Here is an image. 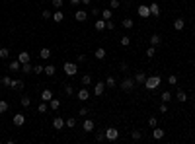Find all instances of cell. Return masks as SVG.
Here are the masks:
<instances>
[{
	"instance_id": "cell-1",
	"label": "cell",
	"mask_w": 195,
	"mask_h": 144,
	"mask_svg": "<svg viewBox=\"0 0 195 144\" xmlns=\"http://www.w3.org/2000/svg\"><path fill=\"white\" fill-rule=\"evenodd\" d=\"M160 84H162L160 76H146V82H144V86H146V90H156Z\"/></svg>"
},
{
	"instance_id": "cell-2",
	"label": "cell",
	"mask_w": 195,
	"mask_h": 144,
	"mask_svg": "<svg viewBox=\"0 0 195 144\" xmlns=\"http://www.w3.org/2000/svg\"><path fill=\"white\" fill-rule=\"evenodd\" d=\"M63 70H65L66 76H74L76 72H78V66H76V62H65Z\"/></svg>"
},
{
	"instance_id": "cell-3",
	"label": "cell",
	"mask_w": 195,
	"mask_h": 144,
	"mask_svg": "<svg viewBox=\"0 0 195 144\" xmlns=\"http://www.w3.org/2000/svg\"><path fill=\"white\" fill-rule=\"evenodd\" d=\"M103 132H106V140H111V142H113V140H117V138H119V130H117V129H113V127L106 129Z\"/></svg>"
},
{
	"instance_id": "cell-4",
	"label": "cell",
	"mask_w": 195,
	"mask_h": 144,
	"mask_svg": "<svg viewBox=\"0 0 195 144\" xmlns=\"http://www.w3.org/2000/svg\"><path fill=\"white\" fill-rule=\"evenodd\" d=\"M119 86H121V90H123V92H131V90L135 88V80H131V78H125L123 82L119 84Z\"/></svg>"
},
{
	"instance_id": "cell-5",
	"label": "cell",
	"mask_w": 195,
	"mask_h": 144,
	"mask_svg": "<svg viewBox=\"0 0 195 144\" xmlns=\"http://www.w3.org/2000/svg\"><path fill=\"white\" fill-rule=\"evenodd\" d=\"M137 14H139L140 18H144V20H146V18H150V8L143 4V6H139V8H137Z\"/></svg>"
},
{
	"instance_id": "cell-6",
	"label": "cell",
	"mask_w": 195,
	"mask_h": 144,
	"mask_svg": "<svg viewBox=\"0 0 195 144\" xmlns=\"http://www.w3.org/2000/svg\"><path fill=\"white\" fill-rule=\"evenodd\" d=\"M103 92H106V82H98L96 86H94V93H96V98L103 96Z\"/></svg>"
},
{
	"instance_id": "cell-7",
	"label": "cell",
	"mask_w": 195,
	"mask_h": 144,
	"mask_svg": "<svg viewBox=\"0 0 195 144\" xmlns=\"http://www.w3.org/2000/svg\"><path fill=\"white\" fill-rule=\"evenodd\" d=\"M12 121H14L16 127H23V125H25V115L18 113V115H14V119H12Z\"/></svg>"
},
{
	"instance_id": "cell-8",
	"label": "cell",
	"mask_w": 195,
	"mask_h": 144,
	"mask_svg": "<svg viewBox=\"0 0 195 144\" xmlns=\"http://www.w3.org/2000/svg\"><path fill=\"white\" fill-rule=\"evenodd\" d=\"M94 127H96V125H94V121H92V119H86V121L82 123V130H84V132H92V130H94Z\"/></svg>"
},
{
	"instance_id": "cell-9",
	"label": "cell",
	"mask_w": 195,
	"mask_h": 144,
	"mask_svg": "<svg viewBox=\"0 0 195 144\" xmlns=\"http://www.w3.org/2000/svg\"><path fill=\"white\" fill-rule=\"evenodd\" d=\"M10 88L16 90V92H22L23 88H25V84L22 82V80H12V84H10Z\"/></svg>"
},
{
	"instance_id": "cell-10",
	"label": "cell",
	"mask_w": 195,
	"mask_h": 144,
	"mask_svg": "<svg viewBox=\"0 0 195 144\" xmlns=\"http://www.w3.org/2000/svg\"><path fill=\"white\" fill-rule=\"evenodd\" d=\"M63 127H65V119H63V117H55V119H53V129L60 130Z\"/></svg>"
},
{
	"instance_id": "cell-11",
	"label": "cell",
	"mask_w": 195,
	"mask_h": 144,
	"mask_svg": "<svg viewBox=\"0 0 195 144\" xmlns=\"http://www.w3.org/2000/svg\"><path fill=\"white\" fill-rule=\"evenodd\" d=\"M76 96H78V99H82V101H86V99L90 98V92L86 90V86H82V88H80V92L76 93Z\"/></svg>"
},
{
	"instance_id": "cell-12",
	"label": "cell",
	"mask_w": 195,
	"mask_h": 144,
	"mask_svg": "<svg viewBox=\"0 0 195 144\" xmlns=\"http://www.w3.org/2000/svg\"><path fill=\"white\" fill-rule=\"evenodd\" d=\"M148 8H150V16H152V18H158V16H160V6H158L156 2H152Z\"/></svg>"
},
{
	"instance_id": "cell-13",
	"label": "cell",
	"mask_w": 195,
	"mask_h": 144,
	"mask_svg": "<svg viewBox=\"0 0 195 144\" xmlns=\"http://www.w3.org/2000/svg\"><path fill=\"white\" fill-rule=\"evenodd\" d=\"M106 55H107V51L103 49V47H98V49H96V53H94V56H96L98 61H102V59H106Z\"/></svg>"
},
{
	"instance_id": "cell-14",
	"label": "cell",
	"mask_w": 195,
	"mask_h": 144,
	"mask_svg": "<svg viewBox=\"0 0 195 144\" xmlns=\"http://www.w3.org/2000/svg\"><path fill=\"white\" fill-rule=\"evenodd\" d=\"M18 61L22 62V64H25V62H31V56H29V53L23 51V53H20V55H18Z\"/></svg>"
},
{
	"instance_id": "cell-15",
	"label": "cell",
	"mask_w": 195,
	"mask_h": 144,
	"mask_svg": "<svg viewBox=\"0 0 195 144\" xmlns=\"http://www.w3.org/2000/svg\"><path fill=\"white\" fill-rule=\"evenodd\" d=\"M164 135H166V132H164L162 129L154 127V130H152V138H154V140H160V138H164Z\"/></svg>"
},
{
	"instance_id": "cell-16",
	"label": "cell",
	"mask_w": 195,
	"mask_h": 144,
	"mask_svg": "<svg viewBox=\"0 0 195 144\" xmlns=\"http://www.w3.org/2000/svg\"><path fill=\"white\" fill-rule=\"evenodd\" d=\"M8 70H12V72H18V70H22V62L16 59V61H12L10 62V66H8Z\"/></svg>"
},
{
	"instance_id": "cell-17",
	"label": "cell",
	"mask_w": 195,
	"mask_h": 144,
	"mask_svg": "<svg viewBox=\"0 0 195 144\" xmlns=\"http://www.w3.org/2000/svg\"><path fill=\"white\" fill-rule=\"evenodd\" d=\"M186 27V20H181V18H178L176 22H174V29L176 31H181V29Z\"/></svg>"
},
{
	"instance_id": "cell-18",
	"label": "cell",
	"mask_w": 195,
	"mask_h": 144,
	"mask_svg": "<svg viewBox=\"0 0 195 144\" xmlns=\"http://www.w3.org/2000/svg\"><path fill=\"white\" fill-rule=\"evenodd\" d=\"M51 98H53V92H51V90H43V92H41V101L49 103V101H51Z\"/></svg>"
},
{
	"instance_id": "cell-19",
	"label": "cell",
	"mask_w": 195,
	"mask_h": 144,
	"mask_svg": "<svg viewBox=\"0 0 195 144\" xmlns=\"http://www.w3.org/2000/svg\"><path fill=\"white\" fill-rule=\"evenodd\" d=\"M176 99H178L180 103H186V101H187V93L183 92V90H178V93H176Z\"/></svg>"
},
{
	"instance_id": "cell-20",
	"label": "cell",
	"mask_w": 195,
	"mask_h": 144,
	"mask_svg": "<svg viewBox=\"0 0 195 144\" xmlns=\"http://www.w3.org/2000/svg\"><path fill=\"white\" fill-rule=\"evenodd\" d=\"M39 56H41V59H51V49H49V47H43L41 51H39Z\"/></svg>"
},
{
	"instance_id": "cell-21",
	"label": "cell",
	"mask_w": 195,
	"mask_h": 144,
	"mask_svg": "<svg viewBox=\"0 0 195 144\" xmlns=\"http://www.w3.org/2000/svg\"><path fill=\"white\" fill-rule=\"evenodd\" d=\"M146 82V74L144 72H137L135 74V84H144Z\"/></svg>"
},
{
	"instance_id": "cell-22",
	"label": "cell",
	"mask_w": 195,
	"mask_h": 144,
	"mask_svg": "<svg viewBox=\"0 0 195 144\" xmlns=\"http://www.w3.org/2000/svg\"><path fill=\"white\" fill-rule=\"evenodd\" d=\"M74 18L78 20V22H86V20H88V14H86L84 10H78V12L74 14Z\"/></svg>"
},
{
	"instance_id": "cell-23",
	"label": "cell",
	"mask_w": 195,
	"mask_h": 144,
	"mask_svg": "<svg viewBox=\"0 0 195 144\" xmlns=\"http://www.w3.org/2000/svg\"><path fill=\"white\" fill-rule=\"evenodd\" d=\"M22 72H23V74H31V72H33V64H31V62L22 64Z\"/></svg>"
},
{
	"instance_id": "cell-24",
	"label": "cell",
	"mask_w": 195,
	"mask_h": 144,
	"mask_svg": "<svg viewBox=\"0 0 195 144\" xmlns=\"http://www.w3.org/2000/svg\"><path fill=\"white\" fill-rule=\"evenodd\" d=\"M160 43H162L160 35H150V45H152V47H158Z\"/></svg>"
},
{
	"instance_id": "cell-25",
	"label": "cell",
	"mask_w": 195,
	"mask_h": 144,
	"mask_svg": "<svg viewBox=\"0 0 195 144\" xmlns=\"http://www.w3.org/2000/svg\"><path fill=\"white\" fill-rule=\"evenodd\" d=\"M94 27H96L98 31H103V29H106V20H98V22L94 23Z\"/></svg>"
},
{
	"instance_id": "cell-26",
	"label": "cell",
	"mask_w": 195,
	"mask_h": 144,
	"mask_svg": "<svg viewBox=\"0 0 195 144\" xmlns=\"http://www.w3.org/2000/svg\"><path fill=\"white\" fill-rule=\"evenodd\" d=\"M55 66H53V64H47L45 66V70H43V74H47V76H53V74H55Z\"/></svg>"
},
{
	"instance_id": "cell-27",
	"label": "cell",
	"mask_w": 195,
	"mask_h": 144,
	"mask_svg": "<svg viewBox=\"0 0 195 144\" xmlns=\"http://www.w3.org/2000/svg\"><path fill=\"white\" fill-rule=\"evenodd\" d=\"M106 86H107V88H115V86H117L115 78H113V76H107V78H106Z\"/></svg>"
},
{
	"instance_id": "cell-28",
	"label": "cell",
	"mask_w": 195,
	"mask_h": 144,
	"mask_svg": "<svg viewBox=\"0 0 195 144\" xmlns=\"http://www.w3.org/2000/svg\"><path fill=\"white\" fill-rule=\"evenodd\" d=\"M160 101H164V103L172 101V93H170V92H162V96H160Z\"/></svg>"
},
{
	"instance_id": "cell-29",
	"label": "cell",
	"mask_w": 195,
	"mask_h": 144,
	"mask_svg": "<svg viewBox=\"0 0 195 144\" xmlns=\"http://www.w3.org/2000/svg\"><path fill=\"white\" fill-rule=\"evenodd\" d=\"M63 20H65V16H63V12H60V10H57L55 14H53V22H63Z\"/></svg>"
},
{
	"instance_id": "cell-30",
	"label": "cell",
	"mask_w": 195,
	"mask_h": 144,
	"mask_svg": "<svg viewBox=\"0 0 195 144\" xmlns=\"http://www.w3.org/2000/svg\"><path fill=\"white\" fill-rule=\"evenodd\" d=\"M20 103H22L23 107H29V105H31V98H29V96H22V99H20Z\"/></svg>"
},
{
	"instance_id": "cell-31",
	"label": "cell",
	"mask_w": 195,
	"mask_h": 144,
	"mask_svg": "<svg viewBox=\"0 0 195 144\" xmlns=\"http://www.w3.org/2000/svg\"><path fill=\"white\" fill-rule=\"evenodd\" d=\"M49 105H51V109H53V111H57V109L60 107V101H59V99H55V98H51V101H49Z\"/></svg>"
},
{
	"instance_id": "cell-32",
	"label": "cell",
	"mask_w": 195,
	"mask_h": 144,
	"mask_svg": "<svg viewBox=\"0 0 195 144\" xmlns=\"http://www.w3.org/2000/svg\"><path fill=\"white\" fill-rule=\"evenodd\" d=\"M65 125L68 127V129H74V127H76V119H74V117H68V119L65 121Z\"/></svg>"
},
{
	"instance_id": "cell-33",
	"label": "cell",
	"mask_w": 195,
	"mask_h": 144,
	"mask_svg": "<svg viewBox=\"0 0 195 144\" xmlns=\"http://www.w3.org/2000/svg\"><path fill=\"white\" fill-rule=\"evenodd\" d=\"M133 25H135V22H133L131 18H125V20H123V27H125V29H131Z\"/></svg>"
},
{
	"instance_id": "cell-34",
	"label": "cell",
	"mask_w": 195,
	"mask_h": 144,
	"mask_svg": "<svg viewBox=\"0 0 195 144\" xmlns=\"http://www.w3.org/2000/svg\"><path fill=\"white\" fill-rule=\"evenodd\" d=\"M119 43H121V47H129V45H131V37H127V35H123V37L119 39Z\"/></svg>"
},
{
	"instance_id": "cell-35",
	"label": "cell",
	"mask_w": 195,
	"mask_h": 144,
	"mask_svg": "<svg viewBox=\"0 0 195 144\" xmlns=\"http://www.w3.org/2000/svg\"><path fill=\"white\" fill-rule=\"evenodd\" d=\"M111 10H109V8H106V10H102V18L103 20H111Z\"/></svg>"
},
{
	"instance_id": "cell-36",
	"label": "cell",
	"mask_w": 195,
	"mask_h": 144,
	"mask_svg": "<svg viewBox=\"0 0 195 144\" xmlns=\"http://www.w3.org/2000/svg\"><path fill=\"white\" fill-rule=\"evenodd\" d=\"M131 136H133V140H140V138H143V132H140L139 129H135L133 132H131Z\"/></svg>"
},
{
	"instance_id": "cell-37",
	"label": "cell",
	"mask_w": 195,
	"mask_h": 144,
	"mask_svg": "<svg viewBox=\"0 0 195 144\" xmlns=\"http://www.w3.org/2000/svg\"><path fill=\"white\" fill-rule=\"evenodd\" d=\"M80 84H82V86H88V84H92V76H90V74H84V76H82V82H80Z\"/></svg>"
},
{
	"instance_id": "cell-38",
	"label": "cell",
	"mask_w": 195,
	"mask_h": 144,
	"mask_svg": "<svg viewBox=\"0 0 195 144\" xmlns=\"http://www.w3.org/2000/svg\"><path fill=\"white\" fill-rule=\"evenodd\" d=\"M6 111H8V101L0 99V115H2V113H6Z\"/></svg>"
},
{
	"instance_id": "cell-39",
	"label": "cell",
	"mask_w": 195,
	"mask_h": 144,
	"mask_svg": "<svg viewBox=\"0 0 195 144\" xmlns=\"http://www.w3.org/2000/svg\"><path fill=\"white\" fill-rule=\"evenodd\" d=\"M8 56H10V51L6 49V47H2V49H0V59L4 61V59H8Z\"/></svg>"
},
{
	"instance_id": "cell-40",
	"label": "cell",
	"mask_w": 195,
	"mask_h": 144,
	"mask_svg": "<svg viewBox=\"0 0 195 144\" xmlns=\"http://www.w3.org/2000/svg\"><path fill=\"white\" fill-rule=\"evenodd\" d=\"M168 84H170V86H176V84H178V76L170 74V76H168Z\"/></svg>"
},
{
	"instance_id": "cell-41",
	"label": "cell",
	"mask_w": 195,
	"mask_h": 144,
	"mask_svg": "<svg viewBox=\"0 0 195 144\" xmlns=\"http://www.w3.org/2000/svg\"><path fill=\"white\" fill-rule=\"evenodd\" d=\"M51 6H53L55 10H60V8H63V0H53Z\"/></svg>"
},
{
	"instance_id": "cell-42",
	"label": "cell",
	"mask_w": 195,
	"mask_h": 144,
	"mask_svg": "<svg viewBox=\"0 0 195 144\" xmlns=\"http://www.w3.org/2000/svg\"><path fill=\"white\" fill-rule=\"evenodd\" d=\"M37 111H39V113H47V101H41V103H39Z\"/></svg>"
},
{
	"instance_id": "cell-43",
	"label": "cell",
	"mask_w": 195,
	"mask_h": 144,
	"mask_svg": "<svg viewBox=\"0 0 195 144\" xmlns=\"http://www.w3.org/2000/svg\"><path fill=\"white\" fill-rule=\"evenodd\" d=\"M43 70H45V66H41V64L33 66V72H35V74H43Z\"/></svg>"
},
{
	"instance_id": "cell-44",
	"label": "cell",
	"mask_w": 195,
	"mask_h": 144,
	"mask_svg": "<svg viewBox=\"0 0 195 144\" xmlns=\"http://www.w3.org/2000/svg\"><path fill=\"white\" fill-rule=\"evenodd\" d=\"M106 29H109V31H113V29H115V23H113L111 20H106Z\"/></svg>"
},
{
	"instance_id": "cell-45",
	"label": "cell",
	"mask_w": 195,
	"mask_h": 144,
	"mask_svg": "<svg viewBox=\"0 0 195 144\" xmlns=\"http://www.w3.org/2000/svg\"><path fill=\"white\" fill-rule=\"evenodd\" d=\"M65 93H66V96H72V93H74V88H72L70 84H66V86H65Z\"/></svg>"
},
{
	"instance_id": "cell-46",
	"label": "cell",
	"mask_w": 195,
	"mask_h": 144,
	"mask_svg": "<svg viewBox=\"0 0 195 144\" xmlns=\"http://www.w3.org/2000/svg\"><path fill=\"white\" fill-rule=\"evenodd\" d=\"M154 53H156V49H154V47H148V49H146V56H148V59H152Z\"/></svg>"
},
{
	"instance_id": "cell-47",
	"label": "cell",
	"mask_w": 195,
	"mask_h": 144,
	"mask_svg": "<svg viewBox=\"0 0 195 144\" xmlns=\"http://www.w3.org/2000/svg\"><path fill=\"white\" fill-rule=\"evenodd\" d=\"M0 82L4 84V86H8V88H10V84H12V78H10V76H4V78L0 80Z\"/></svg>"
},
{
	"instance_id": "cell-48",
	"label": "cell",
	"mask_w": 195,
	"mask_h": 144,
	"mask_svg": "<svg viewBox=\"0 0 195 144\" xmlns=\"http://www.w3.org/2000/svg\"><path fill=\"white\" fill-rule=\"evenodd\" d=\"M43 20H49V18H53V14H51V10H43Z\"/></svg>"
},
{
	"instance_id": "cell-49",
	"label": "cell",
	"mask_w": 195,
	"mask_h": 144,
	"mask_svg": "<svg viewBox=\"0 0 195 144\" xmlns=\"http://www.w3.org/2000/svg\"><path fill=\"white\" fill-rule=\"evenodd\" d=\"M148 125H150V127L154 129V127L158 125V119H156V117H150V119H148Z\"/></svg>"
},
{
	"instance_id": "cell-50",
	"label": "cell",
	"mask_w": 195,
	"mask_h": 144,
	"mask_svg": "<svg viewBox=\"0 0 195 144\" xmlns=\"http://www.w3.org/2000/svg\"><path fill=\"white\" fill-rule=\"evenodd\" d=\"M109 6L115 10V8H119V6H121V2H119V0H111V2H109Z\"/></svg>"
},
{
	"instance_id": "cell-51",
	"label": "cell",
	"mask_w": 195,
	"mask_h": 144,
	"mask_svg": "<svg viewBox=\"0 0 195 144\" xmlns=\"http://www.w3.org/2000/svg\"><path fill=\"white\" fill-rule=\"evenodd\" d=\"M96 140H98V142H102V140H106V132H98Z\"/></svg>"
},
{
	"instance_id": "cell-52",
	"label": "cell",
	"mask_w": 195,
	"mask_h": 144,
	"mask_svg": "<svg viewBox=\"0 0 195 144\" xmlns=\"http://www.w3.org/2000/svg\"><path fill=\"white\" fill-rule=\"evenodd\" d=\"M166 111H168V105L162 101V103H160V113H166Z\"/></svg>"
},
{
	"instance_id": "cell-53",
	"label": "cell",
	"mask_w": 195,
	"mask_h": 144,
	"mask_svg": "<svg viewBox=\"0 0 195 144\" xmlns=\"http://www.w3.org/2000/svg\"><path fill=\"white\" fill-rule=\"evenodd\" d=\"M84 61H86V55H84V53H80V55H78V62H84Z\"/></svg>"
},
{
	"instance_id": "cell-54",
	"label": "cell",
	"mask_w": 195,
	"mask_h": 144,
	"mask_svg": "<svg viewBox=\"0 0 195 144\" xmlns=\"http://www.w3.org/2000/svg\"><path fill=\"white\" fill-rule=\"evenodd\" d=\"M70 2H72V4H74V6H78V4H82V0H70Z\"/></svg>"
},
{
	"instance_id": "cell-55",
	"label": "cell",
	"mask_w": 195,
	"mask_h": 144,
	"mask_svg": "<svg viewBox=\"0 0 195 144\" xmlns=\"http://www.w3.org/2000/svg\"><path fill=\"white\" fill-rule=\"evenodd\" d=\"M90 2H92V0H82V4H90Z\"/></svg>"
},
{
	"instance_id": "cell-56",
	"label": "cell",
	"mask_w": 195,
	"mask_h": 144,
	"mask_svg": "<svg viewBox=\"0 0 195 144\" xmlns=\"http://www.w3.org/2000/svg\"><path fill=\"white\" fill-rule=\"evenodd\" d=\"M193 142H195V138H193Z\"/></svg>"
}]
</instances>
